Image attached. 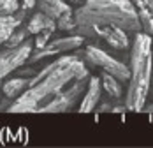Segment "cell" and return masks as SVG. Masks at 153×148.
<instances>
[{
    "mask_svg": "<svg viewBox=\"0 0 153 148\" xmlns=\"http://www.w3.org/2000/svg\"><path fill=\"white\" fill-rule=\"evenodd\" d=\"M56 27L60 30H65V32H76V18L72 14V11H67L56 19Z\"/></svg>",
    "mask_w": 153,
    "mask_h": 148,
    "instance_id": "cell-15",
    "label": "cell"
},
{
    "mask_svg": "<svg viewBox=\"0 0 153 148\" xmlns=\"http://www.w3.org/2000/svg\"><path fill=\"white\" fill-rule=\"evenodd\" d=\"M139 21H141V30L148 35H153V14L144 11V9H139Z\"/></svg>",
    "mask_w": 153,
    "mask_h": 148,
    "instance_id": "cell-17",
    "label": "cell"
},
{
    "mask_svg": "<svg viewBox=\"0 0 153 148\" xmlns=\"http://www.w3.org/2000/svg\"><path fill=\"white\" fill-rule=\"evenodd\" d=\"M127 109V106H118V108H113V113H123Z\"/></svg>",
    "mask_w": 153,
    "mask_h": 148,
    "instance_id": "cell-23",
    "label": "cell"
},
{
    "mask_svg": "<svg viewBox=\"0 0 153 148\" xmlns=\"http://www.w3.org/2000/svg\"><path fill=\"white\" fill-rule=\"evenodd\" d=\"M100 93H102V81H100V78L93 76L88 81V88H86L81 102H79L77 111L83 113V115L85 113H92L93 109L97 108V104L100 102Z\"/></svg>",
    "mask_w": 153,
    "mask_h": 148,
    "instance_id": "cell-9",
    "label": "cell"
},
{
    "mask_svg": "<svg viewBox=\"0 0 153 148\" xmlns=\"http://www.w3.org/2000/svg\"><path fill=\"white\" fill-rule=\"evenodd\" d=\"M56 28H46L42 30V32H39L37 35H35V48L39 49V48H44V46L49 43V37L53 35V32Z\"/></svg>",
    "mask_w": 153,
    "mask_h": 148,
    "instance_id": "cell-19",
    "label": "cell"
},
{
    "mask_svg": "<svg viewBox=\"0 0 153 148\" xmlns=\"http://www.w3.org/2000/svg\"><path fill=\"white\" fill-rule=\"evenodd\" d=\"M130 79L125 93V106L130 111H143L152 88L153 41L152 35L137 32L130 51Z\"/></svg>",
    "mask_w": 153,
    "mask_h": 148,
    "instance_id": "cell-3",
    "label": "cell"
},
{
    "mask_svg": "<svg viewBox=\"0 0 153 148\" xmlns=\"http://www.w3.org/2000/svg\"><path fill=\"white\" fill-rule=\"evenodd\" d=\"M143 113L153 115V104H150V106H146V104H144V108H143Z\"/></svg>",
    "mask_w": 153,
    "mask_h": 148,
    "instance_id": "cell-22",
    "label": "cell"
},
{
    "mask_svg": "<svg viewBox=\"0 0 153 148\" xmlns=\"http://www.w3.org/2000/svg\"><path fill=\"white\" fill-rule=\"evenodd\" d=\"M2 95H4V93H2V81H0V99H2Z\"/></svg>",
    "mask_w": 153,
    "mask_h": 148,
    "instance_id": "cell-25",
    "label": "cell"
},
{
    "mask_svg": "<svg viewBox=\"0 0 153 148\" xmlns=\"http://www.w3.org/2000/svg\"><path fill=\"white\" fill-rule=\"evenodd\" d=\"M76 32L83 37H95L93 27H118L139 32V11L130 0H86L74 13Z\"/></svg>",
    "mask_w": 153,
    "mask_h": 148,
    "instance_id": "cell-2",
    "label": "cell"
},
{
    "mask_svg": "<svg viewBox=\"0 0 153 148\" xmlns=\"http://www.w3.org/2000/svg\"><path fill=\"white\" fill-rule=\"evenodd\" d=\"M28 35H30V32H28V28L25 27V28H18L9 35V39L4 43V46H16V44H21L23 41H27L28 39Z\"/></svg>",
    "mask_w": 153,
    "mask_h": 148,
    "instance_id": "cell-16",
    "label": "cell"
},
{
    "mask_svg": "<svg viewBox=\"0 0 153 148\" xmlns=\"http://www.w3.org/2000/svg\"><path fill=\"white\" fill-rule=\"evenodd\" d=\"M28 81H30V78H23V76L7 79L5 83H2V93H4V97L13 99V101L18 99L25 90L28 88Z\"/></svg>",
    "mask_w": 153,
    "mask_h": 148,
    "instance_id": "cell-11",
    "label": "cell"
},
{
    "mask_svg": "<svg viewBox=\"0 0 153 148\" xmlns=\"http://www.w3.org/2000/svg\"><path fill=\"white\" fill-rule=\"evenodd\" d=\"M37 7H39V11H42L46 16L53 18V19H58L63 13L72 11L65 0H37Z\"/></svg>",
    "mask_w": 153,
    "mask_h": 148,
    "instance_id": "cell-12",
    "label": "cell"
},
{
    "mask_svg": "<svg viewBox=\"0 0 153 148\" xmlns=\"http://www.w3.org/2000/svg\"><path fill=\"white\" fill-rule=\"evenodd\" d=\"M21 7V0H0V14H16Z\"/></svg>",
    "mask_w": 153,
    "mask_h": 148,
    "instance_id": "cell-18",
    "label": "cell"
},
{
    "mask_svg": "<svg viewBox=\"0 0 153 148\" xmlns=\"http://www.w3.org/2000/svg\"><path fill=\"white\" fill-rule=\"evenodd\" d=\"M90 73L79 55H65L48 64L28 81L25 90L7 108L9 113H39L56 93L79 78H88Z\"/></svg>",
    "mask_w": 153,
    "mask_h": 148,
    "instance_id": "cell-1",
    "label": "cell"
},
{
    "mask_svg": "<svg viewBox=\"0 0 153 148\" xmlns=\"http://www.w3.org/2000/svg\"><path fill=\"white\" fill-rule=\"evenodd\" d=\"M95 37L104 39L107 44L114 49H127L128 48V35L127 30L118 27H93Z\"/></svg>",
    "mask_w": 153,
    "mask_h": 148,
    "instance_id": "cell-8",
    "label": "cell"
},
{
    "mask_svg": "<svg viewBox=\"0 0 153 148\" xmlns=\"http://www.w3.org/2000/svg\"><path fill=\"white\" fill-rule=\"evenodd\" d=\"M100 81H102V88L107 92L109 97H113V99H122L123 88H122V81H120L118 78L111 76L109 73H102Z\"/></svg>",
    "mask_w": 153,
    "mask_h": 148,
    "instance_id": "cell-14",
    "label": "cell"
},
{
    "mask_svg": "<svg viewBox=\"0 0 153 148\" xmlns=\"http://www.w3.org/2000/svg\"><path fill=\"white\" fill-rule=\"evenodd\" d=\"M32 49L33 46L28 39L16 46H4V49H0V81L16 69L23 67L30 58Z\"/></svg>",
    "mask_w": 153,
    "mask_h": 148,
    "instance_id": "cell-6",
    "label": "cell"
},
{
    "mask_svg": "<svg viewBox=\"0 0 153 148\" xmlns=\"http://www.w3.org/2000/svg\"><path fill=\"white\" fill-rule=\"evenodd\" d=\"M83 57L88 64L100 67L104 73H109L111 76L118 78L122 83L130 79V67L125 65L120 60H116L114 57H111L109 53H106L104 49H100L97 46H86V49L83 51Z\"/></svg>",
    "mask_w": 153,
    "mask_h": 148,
    "instance_id": "cell-5",
    "label": "cell"
},
{
    "mask_svg": "<svg viewBox=\"0 0 153 148\" xmlns=\"http://www.w3.org/2000/svg\"><path fill=\"white\" fill-rule=\"evenodd\" d=\"M71 2H72V4H76V5H83L86 0H71Z\"/></svg>",
    "mask_w": 153,
    "mask_h": 148,
    "instance_id": "cell-24",
    "label": "cell"
},
{
    "mask_svg": "<svg viewBox=\"0 0 153 148\" xmlns=\"http://www.w3.org/2000/svg\"><path fill=\"white\" fill-rule=\"evenodd\" d=\"M23 18H25L23 9L16 14H0V46H4V43L9 39V35L21 25Z\"/></svg>",
    "mask_w": 153,
    "mask_h": 148,
    "instance_id": "cell-10",
    "label": "cell"
},
{
    "mask_svg": "<svg viewBox=\"0 0 153 148\" xmlns=\"http://www.w3.org/2000/svg\"><path fill=\"white\" fill-rule=\"evenodd\" d=\"M81 44H83V35H79V34L69 35V37H60V39H55V41H49L44 48L35 49V53L30 55V58H28L27 64H35V62L46 58V57H51V55L72 51V49H77Z\"/></svg>",
    "mask_w": 153,
    "mask_h": 148,
    "instance_id": "cell-7",
    "label": "cell"
},
{
    "mask_svg": "<svg viewBox=\"0 0 153 148\" xmlns=\"http://www.w3.org/2000/svg\"><path fill=\"white\" fill-rule=\"evenodd\" d=\"M88 81H90V76L74 79L60 93H56L39 113H67V111L74 109V106L83 99L85 92L88 88Z\"/></svg>",
    "mask_w": 153,
    "mask_h": 148,
    "instance_id": "cell-4",
    "label": "cell"
},
{
    "mask_svg": "<svg viewBox=\"0 0 153 148\" xmlns=\"http://www.w3.org/2000/svg\"><path fill=\"white\" fill-rule=\"evenodd\" d=\"M33 5H37V0H21V9L23 11H28Z\"/></svg>",
    "mask_w": 153,
    "mask_h": 148,
    "instance_id": "cell-21",
    "label": "cell"
},
{
    "mask_svg": "<svg viewBox=\"0 0 153 148\" xmlns=\"http://www.w3.org/2000/svg\"><path fill=\"white\" fill-rule=\"evenodd\" d=\"M134 5L139 9H144V11H148V13H152L153 14V0H134Z\"/></svg>",
    "mask_w": 153,
    "mask_h": 148,
    "instance_id": "cell-20",
    "label": "cell"
},
{
    "mask_svg": "<svg viewBox=\"0 0 153 148\" xmlns=\"http://www.w3.org/2000/svg\"><path fill=\"white\" fill-rule=\"evenodd\" d=\"M27 28H28L30 34L37 35L39 32H42L46 28H56V19H53V18L46 16L42 11H39L30 18V21L27 23Z\"/></svg>",
    "mask_w": 153,
    "mask_h": 148,
    "instance_id": "cell-13",
    "label": "cell"
}]
</instances>
